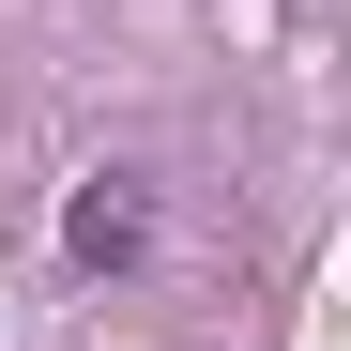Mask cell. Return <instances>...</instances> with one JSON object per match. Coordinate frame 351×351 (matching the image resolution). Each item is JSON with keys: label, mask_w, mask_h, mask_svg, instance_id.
I'll list each match as a JSON object with an SVG mask.
<instances>
[{"label": "cell", "mask_w": 351, "mask_h": 351, "mask_svg": "<svg viewBox=\"0 0 351 351\" xmlns=\"http://www.w3.org/2000/svg\"><path fill=\"white\" fill-rule=\"evenodd\" d=\"M138 229H153V214H138V184H123V168H92V184H77V214H62V245L107 275V260H138Z\"/></svg>", "instance_id": "6da1fadb"}]
</instances>
